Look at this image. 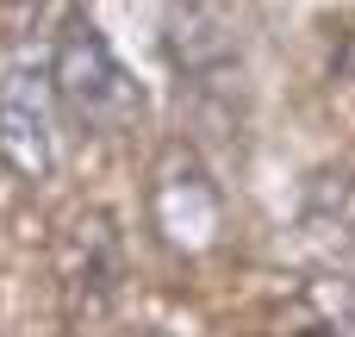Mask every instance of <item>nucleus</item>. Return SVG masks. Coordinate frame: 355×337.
Wrapping results in <instances>:
<instances>
[{"mask_svg": "<svg viewBox=\"0 0 355 337\" xmlns=\"http://www.w3.org/2000/svg\"><path fill=\"white\" fill-rule=\"evenodd\" d=\"M50 88H56L62 113L75 125H87V131H131L144 119V88L112 56V44L100 38V25L81 19V13L50 44Z\"/></svg>", "mask_w": 355, "mask_h": 337, "instance_id": "1", "label": "nucleus"}, {"mask_svg": "<svg viewBox=\"0 0 355 337\" xmlns=\"http://www.w3.org/2000/svg\"><path fill=\"white\" fill-rule=\"evenodd\" d=\"M150 219L162 231L168 250L181 256H200L218 244V225H225V200L206 175V163L187 150V144H168L156 175H150Z\"/></svg>", "mask_w": 355, "mask_h": 337, "instance_id": "2", "label": "nucleus"}, {"mask_svg": "<svg viewBox=\"0 0 355 337\" xmlns=\"http://www.w3.org/2000/svg\"><path fill=\"white\" fill-rule=\"evenodd\" d=\"M0 169L12 181H44L56 169V88L50 69H6L0 81Z\"/></svg>", "mask_w": 355, "mask_h": 337, "instance_id": "3", "label": "nucleus"}, {"mask_svg": "<svg viewBox=\"0 0 355 337\" xmlns=\"http://www.w3.org/2000/svg\"><path fill=\"white\" fill-rule=\"evenodd\" d=\"M162 44H168V63L193 88H212V75H225L237 63V31L218 0H168Z\"/></svg>", "mask_w": 355, "mask_h": 337, "instance_id": "4", "label": "nucleus"}, {"mask_svg": "<svg viewBox=\"0 0 355 337\" xmlns=\"http://www.w3.org/2000/svg\"><path fill=\"white\" fill-rule=\"evenodd\" d=\"M69 269H62V300H69V319H81L87 306L100 313L112 300V281H119V238H112V219L106 213H87L75 219V238H69Z\"/></svg>", "mask_w": 355, "mask_h": 337, "instance_id": "5", "label": "nucleus"}]
</instances>
